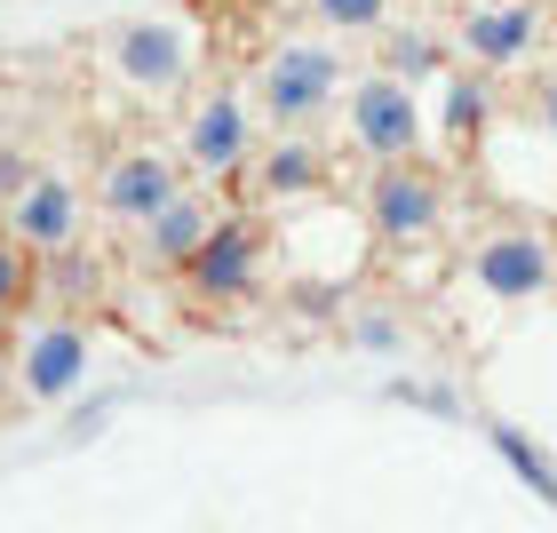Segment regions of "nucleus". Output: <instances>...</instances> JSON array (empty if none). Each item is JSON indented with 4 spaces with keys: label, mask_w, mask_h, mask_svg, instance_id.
<instances>
[{
    "label": "nucleus",
    "mask_w": 557,
    "mask_h": 533,
    "mask_svg": "<svg viewBox=\"0 0 557 533\" xmlns=\"http://www.w3.org/2000/svg\"><path fill=\"white\" fill-rule=\"evenodd\" d=\"M398 398H414V406H430V414H462V391H454V383H398Z\"/></svg>",
    "instance_id": "aec40b11"
},
{
    "label": "nucleus",
    "mask_w": 557,
    "mask_h": 533,
    "mask_svg": "<svg viewBox=\"0 0 557 533\" xmlns=\"http://www.w3.org/2000/svg\"><path fill=\"white\" fill-rule=\"evenodd\" d=\"M374 64H383V72H398V80H438V72H446V40L438 33H414V24H374Z\"/></svg>",
    "instance_id": "dca6fc26"
},
{
    "label": "nucleus",
    "mask_w": 557,
    "mask_h": 533,
    "mask_svg": "<svg viewBox=\"0 0 557 533\" xmlns=\"http://www.w3.org/2000/svg\"><path fill=\"white\" fill-rule=\"evenodd\" d=\"M208 223H215V199L184 184L168 208H151V215L136 223V232H144V263H151V271H184V256L208 239Z\"/></svg>",
    "instance_id": "ddd939ff"
},
{
    "label": "nucleus",
    "mask_w": 557,
    "mask_h": 533,
    "mask_svg": "<svg viewBox=\"0 0 557 533\" xmlns=\"http://www.w3.org/2000/svg\"><path fill=\"white\" fill-rule=\"evenodd\" d=\"M88 359H96V343H88L81 319L33 326V335H24V350H16V391H24V406H64L72 391L88 383Z\"/></svg>",
    "instance_id": "1a4fd4ad"
},
{
    "label": "nucleus",
    "mask_w": 557,
    "mask_h": 533,
    "mask_svg": "<svg viewBox=\"0 0 557 533\" xmlns=\"http://www.w3.org/2000/svg\"><path fill=\"white\" fill-rule=\"evenodd\" d=\"M263 278H271V232L256 215H215L208 239L175 271V287L191 302H208V311H247V302L263 295Z\"/></svg>",
    "instance_id": "f03ea898"
},
{
    "label": "nucleus",
    "mask_w": 557,
    "mask_h": 533,
    "mask_svg": "<svg viewBox=\"0 0 557 533\" xmlns=\"http://www.w3.org/2000/svg\"><path fill=\"white\" fill-rule=\"evenodd\" d=\"M478 430H486V446H494L502 462L518 470V486L534 494V501H549V510H557V454L534 438V430H518V422H494V414L478 422Z\"/></svg>",
    "instance_id": "2eb2a0df"
},
{
    "label": "nucleus",
    "mask_w": 557,
    "mask_h": 533,
    "mask_svg": "<svg viewBox=\"0 0 557 533\" xmlns=\"http://www.w3.org/2000/svg\"><path fill=\"white\" fill-rule=\"evenodd\" d=\"M104 57H112V72H120L136 96H175V88H191V33H184V16H128V24L104 40Z\"/></svg>",
    "instance_id": "423d86ee"
},
{
    "label": "nucleus",
    "mask_w": 557,
    "mask_h": 533,
    "mask_svg": "<svg viewBox=\"0 0 557 533\" xmlns=\"http://www.w3.org/2000/svg\"><path fill=\"white\" fill-rule=\"evenodd\" d=\"M350 343L359 350H398L407 326H398V311H383V302H359V311H350Z\"/></svg>",
    "instance_id": "6ab92c4d"
},
{
    "label": "nucleus",
    "mask_w": 557,
    "mask_h": 533,
    "mask_svg": "<svg viewBox=\"0 0 557 533\" xmlns=\"http://www.w3.org/2000/svg\"><path fill=\"white\" fill-rule=\"evenodd\" d=\"M263 199H311L326 191V151L311 144V128H278L271 144H256V160H247Z\"/></svg>",
    "instance_id": "f8f14e48"
},
{
    "label": "nucleus",
    "mask_w": 557,
    "mask_h": 533,
    "mask_svg": "<svg viewBox=\"0 0 557 533\" xmlns=\"http://www.w3.org/2000/svg\"><path fill=\"white\" fill-rule=\"evenodd\" d=\"M438 223H446V175L422 160H374L367 175V232L383 239V247H422V239H438Z\"/></svg>",
    "instance_id": "7ed1b4c3"
},
{
    "label": "nucleus",
    "mask_w": 557,
    "mask_h": 533,
    "mask_svg": "<svg viewBox=\"0 0 557 533\" xmlns=\"http://www.w3.org/2000/svg\"><path fill=\"white\" fill-rule=\"evenodd\" d=\"M184 191V160L160 144H128V151H112L104 175H96V215L112 223V232H136V223L151 208H168V199Z\"/></svg>",
    "instance_id": "0eeeda50"
},
{
    "label": "nucleus",
    "mask_w": 557,
    "mask_h": 533,
    "mask_svg": "<svg viewBox=\"0 0 557 533\" xmlns=\"http://www.w3.org/2000/svg\"><path fill=\"white\" fill-rule=\"evenodd\" d=\"M534 40H542V9L534 0H470V9L454 16V48H462V64H478V72L525 64Z\"/></svg>",
    "instance_id": "9d476101"
},
{
    "label": "nucleus",
    "mask_w": 557,
    "mask_h": 533,
    "mask_svg": "<svg viewBox=\"0 0 557 533\" xmlns=\"http://www.w3.org/2000/svg\"><path fill=\"white\" fill-rule=\"evenodd\" d=\"M343 48L335 33H319V40H278L263 72H256V112L271 120V128H319L326 112L343 104Z\"/></svg>",
    "instance_id": "f257e3e1"
},
{
    "label": "nucleus",
    "mask_w": 557,
    "mask_h": 533,
    "mask_svg": "<svg viewBox=\"0 0 557 533\" xmlns=\"http://www.w3.org/2000/svg\"><path fill=\"white\" fill-rule=\"evenodd\" d=\"M311 9V24H326V33H374V24L391 16V0H302Z\"/></svg>",
    "instance_id": "a211bd4d"
},
{
    "label": "nucleus",
    "mask_w": 557,
    "mask_h": 533,
    "mask_svg": "<svg viewBox=\"0 0 557 533\" xmlns=\"http://www.w3.org/2000/svg\"><path fill=\"white\" fill-rule=\"evenodd\" d=\"M33 295H40V256L9 232V223H0V319H16Z\"/></svg>",
    "instance_id": "f3484780"
},
{
    "label": "nucleus",
    "mask_w": 557,
    "mask_h": 533,
    "mask_svg": "<svg viewBox=\"0 0 557 533\" xmlns=\"http://www.w3.org/2000/svg\"><path fill=\"white\" fill-rule=\"evenodd\" d=\"M470 278L494 302H534V295L557 287V247L542 232H486L478 256H470Z\"/></svg>",
    "instance_id": "9b49d317"
},
{
    "label": "nucleus",
    "mask_w": 557,
    "mask_h": 533,
    "mask_svg": "<svg viewBox=\"0 0 557 533\" xmlns=\"http://www.w3.org/2000/svg\"><path fill=\"white\" fill-rule=\"evenodd\" d=\"M486 128H494V72H478V64L446 72V96H438V136H446V151H454V160H470V151L486 144Z\"/></svg>",
    "instance_id": "4468645a"
},
{
    "label": "nucleus",
    "mask_w": 557,
    "mask_h": 533,
    "mask_svg": "<svg viewBox=\"0 0 557 533\" xmlns=\"http://www.w3.org/2000/svg\"><path fill=\"white\" fill-rule=\"evenodd\" d=\"M40 160H33V151H24V144H9V136H0V208H9V191L24 184V175H33Z\"/></svg>",
    "instance_id": "412c9836"
},
{
    "label": "nucleus",
    "mask_w": 557,
    "mask_h": 533,
    "mask_svg": "<svg viewBox=\"0 0 557 533\" xmlns=\"http://www.w3.org/2000/svg\"><path fill=\"white\" fill-rule=\"evenodd\" d=\"M0 223H9L33 256H64V247H81V232H88V199H81V184H72V175L33 168V175L9 191Z\"/></svg>",
    "instance_id": "6e6552de"
},
{
    "label": "nucleus",
    "mask_w": 557,
    "mask_h": 533,
    "mask_svg": "<svg viewBox=\"0 0 557 533\" xmlns=\"http://www.w3.org/2000/svg\"><path fill=\"white\" fill-rule=\"evenodd\" d=\"M343 128L367 160H414L422 151V96L414 80L374 64L367 80H343Z\"/></svg>",
    "instance_id": "20e7f679"
},
{
    "label": "nucleus",
    "mask_w": 557,
    "mask_h": 533,
    "mask_svg": "<svg viewBox=\"0 0 557 533\" xmlns=\"http://www.w3.org/2000/svg\"><path fill=\"white\" fill-rule=\"evenodd\" d=\"M256 144H263V112H256V96H239V88H208L184 120V168L208 175V184L247 175Z\"/></svg>",
    "instance_id": "39448f33"
},
{
    "label": "nucleus",
    "mask_w": 557,
    "mask_h": 533,
    "mask_svg": "<svg viewBox=\"0 0 557 533\" xmlns=\"http://www.w3.org/2000/svg\"><path fill=\"white\" fill-rule=\"evenodd\" d=\"M534 112H542V128H549V136H557V72H549V80H542V88H534Z\"/></svg>",
    "instance_id": "4be33fe9"
}]
</instances>
